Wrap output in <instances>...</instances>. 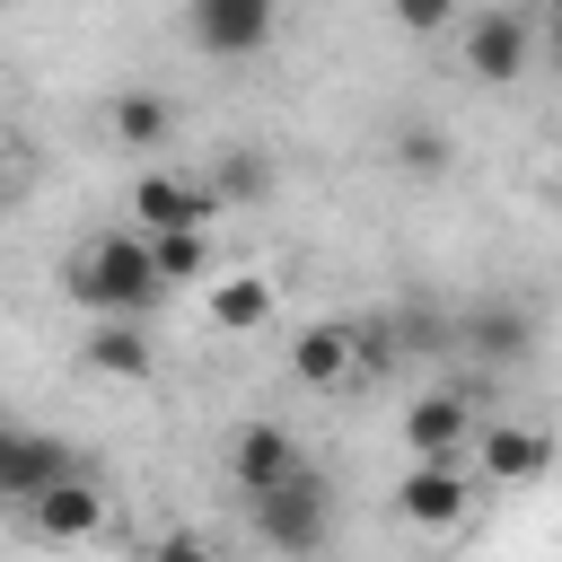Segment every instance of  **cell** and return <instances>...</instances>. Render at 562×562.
<instances>
[{"instance_id": "6da1fadb", "label": "cell", "mask_w": 562, "mask_h": 562, "mask_svg": "<svg viewBox=\"0 0 562 562\" xmlns=\"http://www.w3.org/2000/svg\"><path fill=\"white\" fill-rule=\"evenodd\" d=\"M158 290H167V272L149 255V228H105L79 255H61V299L88 316H149Z\"/></svg>"}, {"instance_id": "7a4b0ae2", "label": "cell", "mask_w": 562, "mask_h": 562, "mask_svg": "<svg viewBox=\"0 0 562 562\" xmlns=\"http://www.w3.org/2000/svg\"><path fill=\"white\" fill-rule=\"evenodd\" d=\"M527 61H536V18L527 9H474V18H457V70L465 79L509 88V79H527Z\"/></svg>"}, {"instance_id": "3957f363", "label": "cell", "mask_w": 562, "mask_h": 562, "mask_svg": "<svg viewBox=\"0 0 562 562\" xmlns=\"http://www.w3.org/2000/svg\"><path fill=\"white\" fill-rule=\"evenodd\" d=\"M474 501H483V483H474L457 457H413L404 483H395V518L422 527V536H457V527L474 518Z\"/></svg>"}, {"instance_id": "277c9868", "label": "cell", "mask_w": 562, "mask_h": 562, "mask_svg": "<svg viewBox=\"0 0 562 562\" xmlns=\"http://www.w3.org/2000/svg\"><path fill=\"white\" fill-rule=\"evenodd\" d=\"M246 518H255V536L272 553H325V536H334V501H325L316 474H290L272 492H246Z\"/></svg>"}, {"instance_id": "5b68a950", "label": "cell", "mask_w": 562, "mask_h": 562, "mask_svg": "<svg viewBox=\"0 0 562 562\" xmlns=\"http://www.w3.org/2000/svg\"><path fill=\"white\" fill-rule=\"evenodd\" d=\"M281 35V0H184V44L211 61H255Z\"/></svg>"}, {"instance_id": "8992f818", "label": "cell", "mask_w": 562, "mask_h": 562, "mask_svg": "<svg viewBox=\"0 0 562 562\" xmlns=\"http://www.w3.org/2000/svg\"><path fill=\"white\" fill-rule=\"evenodd\" d=\"M105 518H114V501H105V483H97L88 465H70L61 483H44V492L26 501V527H35L44 544H88V536H105Z\"/></svg>"}, {"instance_id": "52a82bcc", "label": "cell", "mask_w": 562, "mask_h": 562, "mask_svg": "<svg viewBox=\"0 0 562 562\" xmlns=\"http://www.w3.org/2000/svg\"><path fill=\"white\" fill-rule=\"evenodd\" d=\"M220 220V193L202 176H176V167H140L132 176V228H211Z\"/></svg>"}, {"instance_id": "ba28073f", "label": "cell", "mask_w": 562, "mask_h": 562, "mask_svg": "<svg viewBox=\"0 0 562 562\" xmlns=\"http://www.w3.org/2000/svg\"><path fill=\"white\" fill-rule=\"evenodd\" d=\"M79 457H70V439H44V430H26V422H9L0 413V509H26L44 483H61Z\"/></svg>"}, {"instance_id": "9c48e42d", "label": "cell", "mask_w": 562, "mask_h": 562, "mask_svg": "<svg viewBox=\"0 0 562 562\" xmlns=\"http://www.w3.org/2000/svg\"><path fill=\"white\" fill-rule=\"evenodd\" d=\"M228 483L237 492H272V483H290V474H307V448H299V430L290 422H237V439H228Z\"/></svg>"}, {"instance_id": "30bf717a", "label": "cell", "mask_w": 562, "mask_h": 562, "mask_svg": "<svg viewBox=\"0 0 562 562\" xmlns=\"http://www.w3.org/2000/svg\"><path fill=\"white\" fill-rule=\"evenodd\" d=\"M544 465H553V439H544L536 422H474V474H483L492 492L536 483Z\"/></svg>"}, {"instance_id": "8fae6325", "label": "cell", "mask_w": 562, "mask_h": 562, "mask_svg": "<svg viewBox=\"0 0 562 562\" xmlns=\"http://www.w3.org/2000/svg\"><path fill=\"white\" fill-rule=\"evenodd\" d=\"M290 378L316 386V395H342V386L360 378V342H351V325H342V316L299 325V334H290Z\"/></svg>"}, {"instance_id": "7c38bea8", "label": "cell", "mask_w": 562, "mask_h": 562, "mask_svg": "<svg viewBox=\"0 0 562 562\" xmlns=\"http://www.w3.org/2000/svg\"><path fill=\"white\" fill-rule=\"evenodd\" d=\"M457 351H474V360H492V369H518V360L536 351V316H527L518 299H483V307H465Z\"/></svg>"}, {"instance_id": "4fadbf2b", "label": "cell", "mask_w": 562, "mask_h": 562, "mask_svg": "<svg viewBox=\"0 0 562 562\" xmlns=\"http://www.w3.org/2000/svg\"><path fill=\"white\" fill-rule=\"evenodd\" d=\"M79 360H88L97 378H114V386H140V378L158 369V351H149V316H88Z\"/></svg>"}, {"instance_id": "5bb4252c", "label": "cell", "mask_w": 562, "mask_h": 562, "mask_svg": "<svg viewBox=\"0 0 562 562\" xmlns=\"http://www.w3.org/2000/svg\"><path fill=\"white\" fill-rule=\"evenodd\" d=\"M404 448H413V457H457V448H474V404H465L457 386L413 395V404H404Z\"/></svg>"}, {"instance_id": "9a60e30c", "label": "cell", "mask_w": 562, "mask_h": 562, "mask_svg": "<svg viewBox=\"0 0 562 562\" xmlns=\"http://www.w3.org/2000/svg\"><path fill=\"white\" fill-rule=\"evenodd\" d=\"M202 299H211V325L220 334H263L281 316V281H263V272H211Z\"/></svg>"}, {"instance_id": "2e32d148", "label": "cell", "mask_w": 562, "mask_h": 562, "mask_svg": "<svg viewBox=\"0 0 562 562\" xmlns=\"http://www.w3.org/2000/svg\"><path fill=\"white\" fill-rule=\"evenodd\" d=\"M202 184L220 193V211H255V202H272L281 167H272L255 140H228V149H211V176H202Z\"/></svg>"}, {"instance_id": "e0dca14e", "label": "cell", "mask_w": 562, "mask_h": 562, "mask_svg": "<svg viewBox=\"0 0 562 562\" xmlns=\"http://www.w3.org/2000/svg\"><path fill=\"white\" fill-rule=\"evenodd\" d=\"M105 132H114L123 149H167V140H176V105H167L158 88H123V97L105 105Z\"/></svg>"}, {"instance_id": "ac0fdd59", "label": "cell", "mask_w": 562, "mask_h": 562, "mask_svg": "<svg viewBox=\"0 0 562 562\" xmlns=\"http://www.w3.org/2000/svg\"><path fill=\"white\" fill-rule=\"evenodd\" d=\"M149 255H158L167 290H176V281H211V228H158Z\"/></svg>"}, {"instance_id": "d6986e66", "label": "cell", "mask_w": 562, "mask_h": 562, "mask_svg": "<svg viewBox=\"0 0 562 562\" xmlns=\"http://www.w3.org/2000/svg\"><path fill=\"white\" fill-rule=\"evenodd\" d=\"M395 167L439 176V167H448V132H439V123H395Z\"/></svg>"}, {"instance_id": "ffe728a7", "label": "cell", "mask_w": 562, "mask_h": 562, "mask_svg": "<svg viewBox=\"0 0 562 562\" xmlns=\"http://www.w3.org/2000/svg\"><path fill=\"white\" fill-rule=\"evenodd\" d=\"M386 18H395L404 35H448L465 9H457V0H386Z\"/></svg>"}, {"instance_id": "44dd1931", "label": "cell", "mask_w": 562, "mask_h": 562, "mask_svg": "<svg viewBox=\"0 0 562 562\" xmlns=\"http://www.w3.org/2000/svg\"><path fill=\"white\" fill-rule=\"evenodd\" d=\"M211 536H193V527H167V536H149V553H202Z\"/></svg>"}, {"instance_id": "7402d4cb", "label": "cell", "mask_w": 562, "mask_h": 562, "mask_svg": "<svg viewBox=\"0 0 562 562\" xmlns=\"http://www.w3.org/2000/svg\"><path fill=\"white\" fill-rule=\"evenodd\" d=\"M553 79H562V26H553Z\"/></svg>"}, {"instance_id": "603a6c76", "label": "cell", "mask_w": 562, "mask_h": 562, "mask_svg": "<svg viewBox=\"0 0 562 562\" xmlns=\"http://www.w3.org/2000/svg\"><path fill=\"white\" fill-rule=\"evenodd\" d=\"M544 18H553V26H562V0H544Z\"/></svg>"}, {"instance_id": "cb8c5ba5", "label": "cell", "mask_w": 562, "mask_h": 562, "mask_svg": "<svg viewBox=\"0 0 562 562\" xmlns=\"http://www.w3.org/2000/svg\"><path fill=\"white\" fill-rule=\"evenodd\" d=\"M9 9H18V0H0V18H9Z\"/></svg>"}, {"instance_id": "d4e9b609", "label": "cell", "mask_w": 562, "mask_h": 562, "mask_svg": "<svg viewBox=\"0 0 562 562\" xmlns=\"http://www.w3.org/2000/svg\"><path fill=\"white\" fill-rule=\"evenodd\" d=\"M553 167H562V140H553Z\"/></svg>"}]
</instances>
